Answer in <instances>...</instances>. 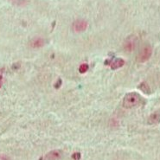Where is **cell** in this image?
Here are the masks:
<instances>
[{
  "instance_id": "6da1fadb",
  "label": "cell",
  "mask_w": 160,
  "mask_h": 160,
  "mask_svg": "<svg viewBox=\"0 0 160 160\" xmlns=\"http://www.w3.org/2000/svg\"><path fill=\"white\" fill-rule=\"evenodd\" d=\"M141 101V98L137 93H128L123 100V107L125 108H133L137 107Z\"/></svg>"
},
{
  "instance_id": "7a4b0ae2",
  "label": "cell",
  "mask_w": 160,
  "mask_h": 160,
  "mask_svg": "<svg viewBox=\"0 0 160 160\" xmlns=\"http://www.w3.org/2000/svg\"><path fill=\"white\" fill-rule=\"evenodd\" d=\"M152 54V46L149 44L145 45L144 47H142V48L139 50V52L138 53L137 56V61L138 62H145L146 61L151 58Z\"/></svg>"
},
{
  "instance_id": "3957f363",
  "label": "cell",
  "mask_w": 160,
  "mask_h": 160,
  "mask_svg": "<svg viewBox=\"0 0 160 160\" xmlns=\"http://www.w3.org/2000/svg\"><path fill=\"white\" fill-rule=\"evenodd\" d=\"M137 41H138V39L135 36H130L129 38H127L123 45L124 50L127 52H132L136 48Z\"/></svg>"
},
{
  "instance_id": "277c9868",
  "label": "cell",
  "mask_w": 160,
  "mask_h": 160,
  "mask_svg": "<svg viewBox=\"0 0 160 160\" xmlns=\"http://www.w3.org/2000/svg\"><path fill=\"white\" fill-rule=\"evenodd\" d=\"M88 29V22H86L85 20H76L74 23H73V30H75V32H83Z\"/></svg>"
},
{
  "instance_id": "5b68a950",
  "label": "cell",
  "mask_w": 160,
  "mask_h": 160,
  "mask_svg": "<svg viewBox=\"0 0 160 160\" xmlns=\"http://www.w3.org/2000/svg\"><path fill=\"white\" fill-rule=\"evenodd\" d=\"M61 152L57 150H54L48 152L44 157L43 160H59L61 158Z\"/></svg>"
},
{
  "instance_id": "8992f818",
  "label": "cell",
  "mask_w": 160,
  "mask_h": 160,
  "mask_svg": "<svg viewBox=\"0 0 160 160\" xmlns=\"http://www.w3.org/2000/svg\"><path fill=\"white\" fill-rule=\"evenodd\" d=\"M45 43V41L43 38H33L30 42V45L31 48H42Z\"/></svg>"
},
{
  "instance_id": "52a82bcc",
  "label": "cell",
  "mask_w": 160,
  "mask_h": 160,
  "mask_svg": "<svg viewBox=\"0 0 160 160\" xmlns=\"http://www.w3.org/2000/svg\"><path fill=\"white\" fill-rule=\"evenodd\" d=\"M148 123L151 125H155V124L160 123V113L155 112V113L151 114L148 119Z\"/></svg>"
},
{
  "instance_id": "ba28073f",
  "label": "cell",
  "mask_w": 160,
  "mask_h": 160,
  "mask_svg": "<svg viewBox=\"0 0 160 160\" xmlns=\"http://www.w3.org/2000/svg\"><path fill=\"white\" fill-rule=\"evenodd\" d=\"M125 65V61L121 58H118L115 59L112 63H111V68L112 69H118L119 68L123 67Z\"/></svg>"
},
{
  "instance_id": "9c48e42d",
  "label": "cell",
  "mask_w": 160,
  "mask_h": 160,
  "mask_svg": "<svg viewBox=\"0 0 160 160\" xmlns=\"http://www.w3.org/2000/svg\"><path fill=\"white\" fill-rule=\"evenodd\" d=\"M139 88H140L145 93L149 94V93H151V89H150L149 86H148V84H147L146 82H142L141 84L139 85Z\"/></svg>"
},
{
  "instance_id": "30bf717a",
  "label": "cell",
  "mask_w": 160,
  "mask_h": 160,
  "mask_svg": "<svg viewBox=\"0 0 160 160\" xmlns=\"http://www.w3.org/2000/svg\"><path fill=\"white\" fill-rule=\"evenodd\" d=\"M88 70V64L83 63L79 67V72H80L81 74H84V73H86Z\"/></svg>"
},
{
  "instance_id": "8fae6325",
  "label": "cell",
  "mask_w": 160,
  "mask_h": 160,
  "mask_svg": "<svg viewBox=\"0 0 160 160\" xmlns=\"http://www.w3.org/2000/svg\"><path fill=\"white\" fill-rule=\"evenodd\" d=\"M72 158L74 160H80L81 159V153L80 152H75L72 155Z\"/></svg>"
},
{
  "instance_id": "7c38bea8",
  "label": "cell",
  "mask_w": 160,
  "mask_h": 160,
  "mask_svg": "<svg viewBox=\"0 0 160 160\" xmlns=\"http://www.w3.org/2000/svg\"><path fill=\"white\" fill-rule=\"evenodd\" d=\"M0 160H11L10 159V158L7 156H5V155H1L0 156Z\"/></svg>"
},
{
  "instance_id": "4fadbf2b",
  "label": "cell",
  "mask_w": 160,
  "mask_h": 160,
  "mask_svg": "<svg viewBox=\"0 0 160 160\" xmlns=\"http://www.w3.org/2000/svg\"><path fill=\"white\" fill-rule=\"evenodd\" d=\"M1 86H2V76L0 75V88H1Z\"/></svg>"
}]
</instances>
